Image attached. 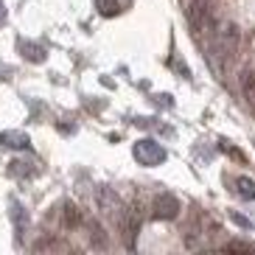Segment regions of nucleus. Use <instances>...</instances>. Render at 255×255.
Masks as SVG:
<instances>
[{
	"label": "nucleus",
	"instance_id": "obj_7",
	"mask_svg": "<svg viewBox=\"0 0 255 255\" xmlns=\"http://www.w3.org/2000/svg\"><path fill=\"white\" fill-rule=\"evenodd\" d=\"M84 225H87V239H90V244H93V247H96V250H107V244H110V241H107L104 227L98 225L96 219H87Z\"/></svg>",
	"mask_w": 255,
	"mask_h": 255
},
{
	"label": "nucleus",
	"instance_id": "obj_5",
	"mask_svg": "<svg viewBox=\"0 0 255 255\" xmlns=\"http://www.w3.org/2000/svg\"><path fill=\"white\" fill-rule=\"evenodd\" d=\"M177 213H180V199H177L174 194L163 191V194H157L154 199H151V216L154 219L168 222V219H177Z\"/></svg>",
	"mask_w": 255,
	"mask_h": 255
},
{
	"label": "nucleus",
	"instance_id": "obj_8",
	"mask_svg": "<svg viewBox=\"0 0 255 255\" xmlns=\"http://www.w3.org/2000/svg\"><path fill=\"white\" fill-rule=\"evenodd\" d=\"M59 219H62V227H65V230H73V227L82 225V210L76 208L73 202H65V205H62Z\"/></svg>",
	"mask_w": 255,
	"mask_h": 255
},
{
	"label": "nucleus",
	"instance_id": "obj_4",
	"mask_svg": "<svg viewBox=\"0 0 255 255\" xmlns=\"http://www.w3.org/2000/svg\"><path fill=\"white\" fill-rule=\"evenodd\" d=\"M132 154H135V160H137L140 165H146V168L165 163V149L160 146L157 140H151V137H143V140H137L135 149H132Z\"/></svg>",
	"mask_w": 255,
	"mask_h": 255
},
{
	"label": "nucleus",
	"instance_id": "obj_1",
	"mask_svg": "<svg viewBox=\"0 0 255 255\" xmlns=\"http://www.w3.org/2000/svg\"><path fill=\"white\" fill-rule=\"evenodd\" d=\"M239 45H241V31L236 23H225L222 31H219L216 37V53H219V70L227 68V62L236 59V53H239Z\"/></svg>",
	"mask_w": 255,
	"mask_h": 255
},
{
	"label": "nucleus",
	"instance_id": "obj_16",
	"mask_svg": "<svg viewBox=\"0 0 255 255\" xmlns=\"http://www.w3.org/2000/svg\"><path fill=\"white\" fill-rule=\"evenodd\" d=\"M62 244L59 241H53V239H42V241H37L34 244V253H42V250H59Z\"/></svg>",
	"mask_w": 255,
	"mask_h": 255
},
{
	"label": "nucleus",
	"instance_id": "obj_12",
	"mask_svg": "<svg viewBox=\"0 0 255 255\" xmlns=\"http://www.w3.org/2000/svg\"><path fill=\"white\" fill-rule=\"evenodd\" d=\"M236 194H239L241 199L253 202L255 199V180H250V177H239V180H236Z\"/></svg>",
	"mask_w": 255,
	"mask_h": 255
},
{
	"label": "nucleus",
	"instance_id": "obj_15",
	"mask_svg": "<svg viewBox=\"0 0 255 255\" xmlns=\"http://www.w3.org/2000/svg\"><path fill=\"white\" fill-rule=\"evenodd\" d=\"M225 250H230V253H255V244H247V241H230Z\"/></svg>",
	"mask_w": 255,
	"mask_h": 255
},
{
	"label": "nucleus",
	"instance_id": "obj_6",
	"mask_svg": "<svg viewBox=\"0 0 255 255\" xmlns=\"http://www.w3.org/2000/svg\"><path fill=\"white\" fill-rule=\"evenodd\" d=\"M0 143L6 146V149H28L31 140L25 132H14V129H6V132H0Z\"/></svg>",
	"mask_w": 255,
	"mask_h": 255
},
{
	"label": "nucleus",
	"instance_id": "obj_11",
	"mask_svg": "<svg viewBox=\"0 0 255 255\" xmlns=\"http://www.w3.org/2000/svg\"><path fill=\"white\" fill-rule=\"evenodd\" d=\"M129 3H132V0H98V11L104 17H115V14H121Z\"/></svg>",
	"mask_w": 255,
	"mask_h": 255
},
{
	"label": "nucleus",
	"instance_id": "obj_10",
	"mask_svg": "<svg viewBox=\"0 0 255 255\" xmlns=\"http://www.w3.org/2000/svg\"><path fill=\"white\" fill-rule=\"evenodd\" d=\"M11 222H14V230H17V241L23 239L25 227H28V213L20 202H11Z\"/></svg>",
	"mask_w": 255,
	"mask_h": 255
},
{
	"label": "nucleus",
	"instance_id": "obj_3",
	"mask_svg": "<svg viewBox=\"0 0 255 255\" xmlns=\"http://www.w3.org/2000/svg\"><path fill=\"white\" fill-rule=\"evenodd\" d=\"M96 205H98V210H101L107 219H113V222H121L124 213H127V208H124V202H121V196L115 194L113 188H107V185H101L96 191Z\"/></svg>",
	"mask_w": 255,
	"mask_h": 255
},
{
	"label": "nucleus",
	"instance_id": "obj_14",
	"mask_svg": "<svg viewBox=\"0 0 255 255\" xmlns=\"http://www.w3.org/2000/svg\"><path fill=\"white\" fill-rule=\"evenodd\" d=\"M11 174H14V177H34V174H37V168H34V163L14 160V163H11Z\"/></svg>",
	"mask_w": 255,
	"mask_h": 255
},
{
	"label": "nucleus",
	"instance_id": "obj_13",
	"mask_svg": "<svg viewBox=\"0 0 255 255\" xmlns=\"http://www.w3.org/2000/svg\"><path fill=\"white\" fill-rule=\"evenodd\" d=\"M20 51L28 62H42L45 59V48L42 45H34V42H20Z\"/></svg>",
	"mask_w": 255,
	"mask_h": 255
},
{
	"label": "nucleus",
	"instance_id": "obj_17",
	"mask_svg": "<svg viewBox=\"0 0 255 255\" xmlns=\"http://www.w3.org/2000/svg\"><path fill=\"white\" fill-rule=\"evenodd\" d=\"M3 20H6V6H3V0H0V25H3Z\"/></svg>",
	"mask_w": 255,
	"mask_h": 255
},
{
	"label": "nucleus",
	"instance_id": "obj_9",
	"mask_svg": "<svg viewBox=\"0 0 255 255\" xmlns=\"http://www.w3.org/2000/svg\"><path fill=\"white\" fill-rule=\"evenodd\" d=\"M239 82H241V96H244V101H247L250 113L255 115V76L250 73V70H244Z\"/></svg>",
	"mask_w": 255,
	"mask_h": 255
},
{
	"label": "nucleus",
	"instance_id": "obj_2",
	"mask_svg": "<svg viewBox=\"0 0 255 255\" xmlns=\"http://www.w3.org/2000/svg\"><path fill=\"white\" fill-rule=\"evenodd\" d=\"M188 23L194 34H202L213 25V0H188Z\"/></svg>",
	"mask_w": 255,
	"mask_h": 255
}]
</instances>
